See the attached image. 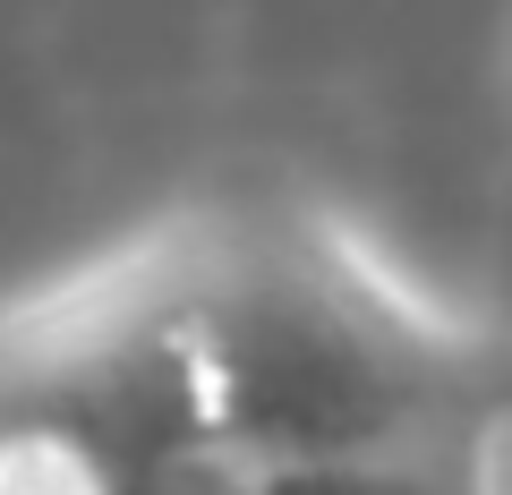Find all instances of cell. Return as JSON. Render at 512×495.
I'll list each match as a JSON object with an SVG mask.
<instances>
[{"label":"cell","mask_w":512,"mask_h":495,"mask_svg":"<svg viewBox=\"0 0 512 495\" xmlns=\"http://www.w3.org/2000/svg\"><path fill=\"white\" fill-rule=\"evenodd\" d=\"M308 495H333V487H308ZM376 495H384V487H376Z\"/></svg>","instance_id":"cell-1"}]
</instances>
